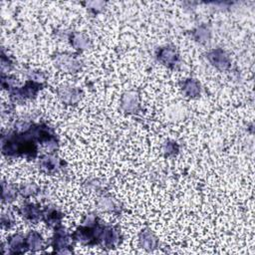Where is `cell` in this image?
Here are the masks:
<instances>
[{
    "label": "cell",
    "mask_w": 255,
    "mask_h": 255,
    "mask_svg": "<svg viewBox=\"0 0 255 255\" xmlns=\"http://www.w3.org/2000/svg\"><path fill=\"white\" fill-rule=\"evenodd\" d=\"M162 150L163 152L165 153V155L167 156H172V155H175L178 150H179V146L178 144L173 141V140H167L164 144H163V147H162Z\"/></svg>",
    "instance_id": "cell-22"
},
{
    "label": "cell",
    "mask_w": 255,
    "mask_h": 255,
    "mask_svg": "<svg viewBox=\"0 0 255 255\" xmlns=\"http://www.w3.org/2000/svg\"><path fill=\"white\" fill-rule=\"evenodd\" d=\"M40 192V186L34 182H27L22 184L19 187V193L25 197L29 198L31 196H34Z\"/></svg>",
    "instance_id": "cell-21"
},
{
    "label": "cell",
    "mask_w": 255,
    "mask_h": 255,
    "mask_svg": "<svg viewBox=\"0 0 255 255\" xmlns=\"http://www.w3.org/2000/svg\"><path fill=\"white\" fill-rule=\"evenodd\" d=\"M97 206L100 210L106 211V212L117 213L120 211V204L111 196H107V195H103L102 197L99 198L97 202Z\"/></svg>",
    "instance_id": "cell-18"
},
{
    "label": "cell",
    "mask_w": 255,
    "mask_h": 255,
    "mask_svg": "<svg viewBox=\"0 0 255 255\" xmlns=\"http://www.w3.org/2000/svg\"><path fill=\"white\" fill-rule=\"evenodd\" d=\"M19 213L30 222H38L39 220H42L43 215V209L40 208L39 205L32 203V202H25L22 204L19 208Z\"/></svg>",
    "instance_id": "cell-10"
},
{
    "label": "cell",
    "mask_w": 255,
    "mask_h": 255,
    "mask_svg": "<svg viewBox=\"0 0 255 255\" xmlns=\"http://www.w3.org/2000/svg\"><path fill=\"white\" fill-rule=\"evenodd\" d=\"M69 39H70L71 45L77 50L85 51L91 47L90 39L83 33L72 32L69 36Z\"/></svg>",
    "instance_id": "cell-16"
},
{
    "label": "cell",
    "mask_w": 255,
    "mask_h": 255,
    "mask_svg": "<svg viewBox=\"0 0 255 255\" xmlns=\"http://www.w3.org/2000/svg\"><path fill=\"white\" fill-rule=\"evenodd\" d=\"M19 193V188L13 184L3 182L2 183V201L5 203L13 202Z\"/></svg>",
    "instance_id": "cell-20"
},
{
    "label": "cell",
    "mask_w": 255,
    "mask_h": 255,
    "mask_svg": "<svg viewBox=\"0 0 255 255\" xmlns=\"http://www.w3.org/2000/svg\"><path fill=\"white\" fill-rule=\"evenodd\" d=\"M26 243L28 250L32 252L40 251L45 246V241L42 235L37 231H30L26 236Z\"/></svg>",
    "instance_id": "cell-15"
},
{
    "label": "cell",
    "mask_w": 255,
    "mask_h": 255,
    "mask_svg": "<svg viewBox=\"0 0 255 255\" xmlns=\"http://www.w3.org/2000/svg\"><path fill=\"white\" fill-rule=\"evenodd\" d=\"M156 59L168 68L174 67L179 60V56L176 50L170 46H164L157 50Z\"/></svg>",
    "instance_id": "cell-8"
},
{
    "label": "cell",
    "mask_w": 255,
    "mask_h": 255,
    "mask_svg": "<svg viewBox=\"0 0 255 255\" xmlns=\"http://www.w3.org/2000/svg\"><path fill=\"white\" fill-rule=\"evenodd\" d=\"M63 160L56 154L47 153L43 154L39 158V166L42 170L48 173H55L63 167Z\"/></svg>",
    "instance_id": "cell-7"
},
{
    "label": "cell",
    "mask_w": 255,
    "mask_h": 255,
    "mask_svg": "<svg viewBox=\"0 0 255 255\" xmlns=\"http://www.w3.org/2000/svg\"><path fill=\"white\" fill-rule=\"evenodd\" d=\"M27 77H28V80L40 85H44L46 82V76L40 71H34V70L29 71L27 73Z\"/></svg>",
    "instance_id": "cell-23"
},
{
    "label": "cell",
    "mask_w": 255,
    "mask_h": 255,
    "mask_svg": "<svg viewBox=\"0 0 255 255\" xmlns=\"http://www.w3.org/2000/svg\"><path fill=\"white\" fill-rule=\"evenodd\" d=\"M88 189L99 192V190H102L104 188V185L101 181H99L98 179H92V180H88V182L86 183Z\"/></svg>",
    "instance_id": "cell-26"
},
{
    "label": "cell",
    "mask_w": 255,
    "mask_h": 255,
    "mask_svg": "<svg viewBox=\"0 0 255 255\" xmlns=\"http://www.w3.org/2000/svg\"><path fill=\"white\" fill-rule=\"evenodd\" d=\"M13 67V63L11 61V59L4 53V51H2L1 53V71L2 74H5L6 72L10 71Z\"/></svg>",
    "instance_id": "cell-25"
},
{
    "label": "cell",
    "mask_w": 255,
    "mask_h": 255,
    "mask_svg": "<svg viewBox=\"0 0 255 255\" xmlns=\"http://www.w3.org/2000/svg\"><path fill=\"white\" fill-rule=\"evenodd\" d=\"M192 37L196 42L201 43V44L208 42L211 38L210 27L206 24L199 25L192 31Z\"/></svg>",
    "instance_id": "cell-19"
},
{
    "label": "cell",
    "mask_w": 255,
    "mask_h": 255,
    "mask_svg": "<svg viewBox=\"0 0 255 255\" xmlns=\"http://www.w3.org/2000/svg\"><path fill=\"white\" fill-rule=\"evenodd\" d=\"M7 246L10 250V253L14 254H21L28 250L26 237H24L21 234H13L9 236L7 240Z\"/></svg>",
    "instance_id": "cell-14"
},
{
    "label": "cell",
    "mask_w": 255,
    "mask_h": 255,
    "mask_svg": "<svg viewBox=\"0 0 255 255\" xmlns=\"http://www.w3.org/2000/svg\"><path fill=\"white\" fill-rule=\"evenodd\" d=\"M138 243L144 250L153 251L158 246V239L150 229L144 228L138 233Z\"/></svg>",
    "instance_id": "cell-12"
},
{
    "label": "cell",
    "mask_w": 255,
    "mask_h": 255,
    "mask_svg": "<svg viewBox=\"0 0 255 255\" xmlns=\"http://www.w3.org/2000/svg\"><path fill=\"white\" fill-rule=\"evenodd\" d=\"M43 85L37 84L35 82H32L28 80L24 86L16 87L13 90H11L9 93L10 98L13 101H24V100H31L34 99L40 90L42 89Z\"/></svg>",
    "instance_id": "cell-4"
},
{
    "label": "cell",
    "mask_w": 255,
    "mask_h": 255,
    "mask_svg": "<svg viewBox=\"0 0 255 255\" xmlns=\"http://www.w3.org/2000/svg\"><path fill=\"white\" fill-rule=\"evenodd\" d=\"M87 6L94 13H97V12H99L100 10H102L104 8L105 3L102 2V1H92V2H88Z\"/></svg>",
    "instance_id": "cell-27"
},
{
    "label": "cell",
    "mask_w": 255,
    "mask_h": 255,
    "mask_svg": "<svg viewBox=\"0 0 255 255\" xmlns=\"http://www.w3.org/2000/svg\"><path fill=\"white\" fill-rule=\"evenodd\" d=\"M53 63L57 69L66 73H77L81 70V60L70 53H58L53 57Z\"/></svg>",
    "instance_id": "cell-2"
},
{
    "label": "cell",
    "mask_w": 255,
    "mask_h": 255,
    "mask_svg": "<svg viewBox=\"0 0 255 255\" xmlns=\"http://www.w3.org/2000/svg\"><path fill=\"white\" fill-rule=\"evenodd\" d=\"M62 219H63V213L56 206L49 205L43 209L42 220L46 222L49 226L55 228L61 225Z\"/></svg>",
    "instance_id": "cell-13"
},
{
    "label": "cell",
    "mask_w": 255,
    "mask_h": 255,
    "mask_svg": "<svg viewBox=\"0 0 255 255\" xmlns=\"http://www.w3.org/2000/svg\"><path fill=\"white\" fill-rule=\"evenodd\" d=\"M208 62L220 71H226L230 67V58L227 53L221 48L209 50L206 54Z\"/></svg>",
    "instance_id": "cell-5"
},
{
    "label": "cell",
    "mask_w": 255,
    "mask_h": 255,
    "mask_svg": "<svg viewBox=\"0 0 255 255\" xmlns=\"http://www.w3.org/2000/svg\"><path fill=\"white\" fill-rule=\"evenodd\" d=\"M57 96L62 103L66 105H75L80 101L82 92L77 87L63 85L57 89Z\"/></svg>",
    "instance_id": "cell-6"
},
{
    "label": "cell",
    "mask_w": 255,
    "mask_h": 255,
    "mask_svg": "<svg viewBox=\"0 0 255 255\" xmlns=\"http://www.w3.org/2000/svg\"><path fill=\"white\" fill-rule=\"evenodd\" d=\"M14 224V217L10 211H5L1 215V225L5 229H9Z\"/></svg>",
    "instance_id": "cell-24"
},
{
    "label": "cell",
    "mask_w": 255,
    "mask_h": 255,
    "mask_svg": "<svg viewBox=\"0 0 255 255\" xmlns=\"http://www.w3.org/2000/svg\"><path fill=\"white\" fill-rule=\"evenodd\" d=\"M37 140L28 129L23 132L16 130L3 133L1 150L7 157L25 156L29 159L36 158L38 154Z\"/></svg>",
    "instance_id": "cell-1"
},
{
    "label": "cell",
    "mask_w": 255,
    "mask_h": 255,
    "mask_svg": "<svg viewBox=\"0 0 255 255\" xmlns=\"http://www.w3.org/2000/svg\"><path fill=\"white\" fill-rule=\"evenodd\" d=\"M181 89L185 96L189 98H196L200 95V84L197 80L188 78L181 83Z\"/></svg>",
    "instance_id": "cell-17"
},
{
    "label": "cell",
    "mask_w": 255,
    "mask_h": 255,
    "mask_svg": "<svg viewBox=\"0 0 255 255\" xmlns=\"http://www.w3.org/2000/svg\"><path fill=\"white\" fill-rule=\"evenodd\" d=\"M72 235L66 230L65 227L59 225L55 227L54 235L52 238V246L57 253H72Z\"/></svg>",
    "instance_id": "cell-3"
},
{
    "label": "cell",
    "mask_w": 255,
    "mask_h": 255,
    "mask_svg": "<svg viewBox=\"0 0 255 255\" xmlns=\"http://www.w3.org/2000/svg\"><path fill=\"white\" fill-rule=\"evenodd\" d=\"M122 240L121 231L112 225H105L103 237H102V244L106 248H115L117 247Z\"/></svg>",
    "instance_id": "cell-9"
},
{
    "label": "cell",
    "mask_w": 255,
    "mask_h": 255,
    "mask_svg": "<svg viewBox=\"0 0 255 255\" xmlns=\"http://www.w3.org/2000/svg\"><path fill=\"white\" fill-rule=\"evenodd\" d=\"M121 107L124 112L128 114L136 113L139 109L138 95L133 91L126 92L121 99Z\"/></svg>",
    "instance_id": "cell-11"
}]
</instances>
